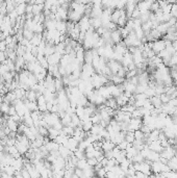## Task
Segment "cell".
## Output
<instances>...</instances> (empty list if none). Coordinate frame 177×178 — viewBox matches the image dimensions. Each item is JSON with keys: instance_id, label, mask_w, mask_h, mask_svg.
<instances>
[{"instance_id": "cell-1", "label": "cell", "mask_w": 177, "mask_h": 178, "mask_svg": "<svg viewBox=\"0 0 177 178\" xmlns=\"http://www.w3.org/2000/svg\"><path fill=\"white\" fill-rule=\"evenodd\" d=\"M77 23H78L79 27H80V31L87 32V30L92 27V25H91V18L85 16V15L81 17V19Z\"/></svg>"}, {"instance_id": "cell-2", "label": "cell", "mask_w": 177, "mask_h": 178, "mask_svg": "<svg viewBox=\"0 0 177 178\" xmlns=\"http://www.w3.org/2000/svg\"><path fill=\"white\" fill-rule=\"evenodd\" d=\"M151 48L154 52L159 53L161 52V50L166 48V44H165V40L163 39H159V40H155L154 42H152V45H151Z\"/></svg>"}, {"instance_id": "cell-3", "label": "cell", "mask_w": 177, "mask_h": 178, "mask_svg": "<svg viewBox=\"0 0 177 178\" xmlns=\"http://www.w3.org/2000/svg\"><path fill=\"white\" fill-rule=\"evenodd\" d=\"M142 125H143V122L140 118H131L128 124V130L136 131V130L140 129Z\"/></svg>"}, {"instance_id": "cell-4", "label": "cell", "mask_w": 177, "mask_h": 178, "mask_svg": "<svg viewBox=\"0 0 177 178\" xmlns=\"http://www.w3.org/2000/svg\"><path fill=\"white\" fill-rule=\"evenodd\" d=\"M107 66H108V68L110 69V71H112V73L115 75V74H117L118 70L122 67V64L120 62L115 61V59H109V62L107 63Z\"/></svg>"}, {"instance_id": "cell-5", "label": "cell", "mask_w": 177, "mask_h": 178, "mask_svg": "<svg viewBox=\"0 0 177 178\" xmlns=\"http://www.w3.org/2000/svg\"><path fill=\"white\" fill-rule=\"evenodd\" d=\"M150 6H151V3L147 2L145 0H141V1H139V2L136 3V7H138V9L141 11V14L150 11Z\"/></svg>"}, {"instance_id": "cell-6", "label": "cell", "mask_w": 177, "mask_h": 178, "mask_svg": "<svg viewBox=\"0 0 177 178\" xmlns=\"http://www.w3.org/2000/svg\"><path fill=\"white\" fill-rule=\"evenodd\" d=\"M148 148H149L150 150L155 151V152H159V153H161V151L163 150V147L161 146V141H159V140L153 141V142H151L150 144H148Z\"/></svg>"}, {"instance_id": "cell-7", "label": "cell", "mask_w": 177, "mask_h": 178, "mask_svg": "<svg viewBox=\"0 0 177 178\" xmlns=\"http://www.w3.org/2000/svg\"><path fill=\"white\" fill-rule=\"evenodd\" d=\"M131 63H134V59H132V53H130L129 51H127V52H125L124 55H123V58H122V61H121V64H122V66L124 67V68H127Z\"/></svg>"}, {"instance_id": "cell-8", "label": "cell", "mask_w": 177, "mask_h": 178, "mask_svg": "<svg viewBox=\"0 0 177 178\" xmlns=\"http://www.w3.org/2000/svg\"><path fill=\"white\" fill-rule=\"evenodd\" d=\"M110 38H112V41H113V43L115 44V45L116 44H119L120 42L123 40L119 28H117V29H115V30L112 31V33H110Z\"/></svg>"}, {"instance_id": "cell-9", "label": "cell", "mask_w": 177, "mask_h": 178, "mask_svg": "<svg viewBox=\"0 0 177 178\" xmlns=\"http://www.w3.org/2000/svg\"><path fill=\"white\" fill-rule=\"evenodd\" d=\"M116 147V145L114 144V142H112L110 140H105L103 139L102 140V150L104 151V152H106V151H109V150H113L114 148Z\"/></svg>"}, {"instance_id": "cell-10", "label": "cell", "mask_w": 177, "mask_h": 178, "mask_svg": "<svg viewBox=\"0 0 177 178\" xmlns=\"http://www.w3.org/2000/svg\"><path fill=\"white\" fill-rule=\"evenodd\" d=\"M78 144H79L78 142L76 141V140L72 137H69V139H68V142H67V144H66V147H68V148H69L72 152H74L76 149L78 148Z\"/></svg>"}, {"instance_id": "cell-11", "label": "cell", "mask_w": 177, "mask_h": 178, "mask_svg": "<svg viewBox=\"0 0 177 178\" xmlns=\"http://www.w3.org/2000/svg\"><path fill=\"white\" fill-rule=\"evenodd\" d=\"M42 41H43V37H42V34L41 33H35V36L32 37L31 40H30V43H31L32 46L38 47V46L42 43Z\"/></svg>"}, {"instance_id": "cell-12", "label": "cell", "mask_w": 177, "mask_h": 178, "mask_svg": "<svg viewBox=\"0 0 177 178\" xmlns=\"http://www.w3.org/2000/svg\"><path fill=\"white\" fill-rule=\"evenodd\" d=\"M116 100H117L118 106H120V108H121L122 105H125L126 103H128L129 98L125 96L124 94H121V95H119L118 97H116Z\"/></svg>"}, {"instance_id": "cell-13", "label": "cell", "mask_w": 177, "mask_h": 178, "mask_svg": "<svg viewBox=\"0 0 177 178\" xmlns=\"http://www.w3.org/2000/svg\"><path fill=\"white\" fill-rule=\"evenodd\" d=\"M170 27V25H169L168 22H163V23H159V25L156 26V29L159 30V32H161V34H165L167 33V31H168V28Z\"/></svg>"}, {"instance_id": "cell-14", "label": "cell", "mask_w": 177, "mask_h": 178, "mask_svg": "<svg viewBox=\"0 0 177 178\" xmlns=\"http://www.w3.org/2000/svg\"><path fill=\"white\" fill-rule=\"evenodd\" d=\"M121 11H122V9H114L112 15H110V21H113V22H115L116 24H117L120 16H121Z\"/></svg>"}, {"instance_id": "cell-15", "label": "cell", "mask_w": 177, "mask_h": 178, "mask_svg": "<svg viewBox=\"0 0 177 178\" xmlns=\"http://www.w3.org/2000/svg\"><path fill=\"white\" fill-rule=\"evenodd\" d=\"M149 99H150V101H151L152 104H153L154 108H161V105H163V102H161L159 95H155V96L151 97V98H149Z\"/></svg>"}, {"instance_id": "cell-16", "label": "cell", "mask_w": 177, "mask_h": 178, "mask_svg": "<svg viewBox=\"0 0 177 178\" xmlns=\"http://www.w3.org/2000/svg\"><path fill=\"white\" fill-rule=\"evenodd\" d=\"M26 6H27V4H25V3H19L18 5L16 6V9H15V11H17V14H18V16H22V15H24L26 13Z\"/></svg>"}, {"instance_id": "cell-17", "label": "cell", "mask_w": 177, "mask_h": 178, "mask_svg": "<svg viewBox=\"0 0 177 178\" xmlns=\"http://www.w3.org/2000/svg\"><path fill=\"white\" fill-rule=\"evenodd\" d=\"M104 104H105L106 106H108V108H114V110H116V108H118L117 100H116L115 97H110V98L106 99V101H105V103H104Z\"/></svg>"}, {"instance_id": "cell-18", "label": "cell", "mask_w": 177, "mask_h": 178, "mask_svg": "<svg viewBox=\"0 0 177 178\" xmlns=\"http://www.w3.org/2000/svg\"><path fill=\"white\" fill-rule=\"evenodd\" d=\"M142 28L143 30L146 32H149L151 29H153V24H152V21L151 20H148L146 22H143L142 23Z\"/></svg>"}, {"instance_id": "cell-19", "label": "cell", "mask_w": 177, "mask_h": 178, "mask_svg": "<svg viewBox=\"0 0 177 178\" xmlns=\"http://www.w3.org/2000/svg\"><path fill=\"white\" fill-rule=\"evenodd\" d=\"M91 25L94 29H97L100 26H102L101 18H91Z\"/></svg>"}, {"instance_id": "cell-20", "label": "cell", "mask_w": 177, "mask_h": 178, "mask_svg": "<svg viewBox=\"0 0 177 178\" xmlns=\"http://www.w3.org/2000/svg\"><path fill=\"white\" fill-rule=\"evenodd\" d=\"M9 108H11V103L6 102V101L0 103V110H1V112H3V114H5V115L9 114Z\"/></svg>"}, {"instance_id": "cell-21", "label": "cell", "mask_w": 177, "mask_h": 178, "mask_svg": "<svg viewBox=\"0 0 177 178\" xmlns=\"http://www.w3.org/2000/svg\"><path fill=\"white\" fill-rule=\"evenodd\" d=\"M134 140H136V137H134V131H131V130H128L126 132V135H125V141L128 142V143H134Z\"/></svg>"}, {"instance_id": "cell-22", "label": "cell", "mask_w": 177, "mask_h": 178, "mask_svg": "<svg viewBox=\"0 0 177 178\" xmlns=\"http://www.w3.org/2000/svg\"><path fill=\"white\" fill-rule=\"evenodd\" d=\"M92 126H93V122L91 121V120H89V121L81 122V127H82V129L85 130V132L90 131L91 128H92Z\"/></svg>"}, {"instance_id": "cell-23", "label": "cell", "mask_w": 177, "mask_h": 178, "mask_svg": "<svg viewBox=\"0 0 177 178\" xmlns=\"http://www.w3.org/2000/svg\"><path fill=\"white\" fill-rule=\"evenodd\" d=\"M35 36V32L32 31V30L28 29V28H25V29L23 30V38H25V39H27L28 41H30V40L32 39V37Z\"/></svg>"}, {"instance_id": "cell-24", "label": "cell", "mask_w": 177, "mask_h": 178, "mask_svg": "<svg viewBox=\"0 0 177 178\" xmlns=\"http://www.w3.org/2000/svg\"><path fill=\"white\" fill-rule=\"evenodd\" d=\"M144 93L146 94L147 98H151V97H153V96L156 95V93H155V89H154V88H150V87H148Z\"/></svg>"}, {"instance_id": "cell-25", "label": "cell", "mask_w": 177, "mask_h": 178, "mask_svg": "<svg viewBox=\"0 0 177 178\" xmlns=\"http://www.w3.org/2000/svg\"><path fill=\"white\" fill-rule=\"evenodd\" d=\"M173 66H177V52L174 53V54L170 57V61H169V64H168L169 68H171V67Z\"/></svg>"}, {"instance_id": "cell-26", "label": "cell", "mask_w": 177, "mask_h": 178, "mask_svg": "<svg viewBox=\"0 0 177 178\" xmlns=\"http://www.w3.org/2000/svg\"><path fill=\"white\" fill-rule=\"evenodd\" d=\"M134 137H136V140H144L146 137L141 129H138V130H136V131H134Z\"/></svg>"}, {"instance_id": "cell-27", "label": "cell", "mask_w": 177, "mask_h": 178, "mask_svg": "<svg viewBox=\"0 0 177 178\" xmlns=\"http://www.w3.org/2000/svg\"><path fill=\"white\" fill-rule=\"evenodd\" d=\"M87 164H89V166H91V167H93V168H95L98 164V160H97V158L96 157H90V158H87Z\"/></svg>"}, {"instance_id": "cell-28", "label": "cell", "mask_w": 177, "mask_h": 178, "mask_svg": "<svg viewBox=\"0 0 177 178\" xmlns=\"http://www.w3.org/2000/svg\"><path fill=\"white\" fill-rule=\"evenodd\" d=\"M140 17H141V11L138 9V7H136V9H134V11L131 13L130 18H129V19H140Z\"/></svg>"}, {"instance_id": "cell-29", "label": "cell", "mask_w": 177, "mask_h": 178, "mask_svg": "<svg viewBox=\"0 0 177 178\" xmlns=\"http://www.w3.org/2000/svg\"><path fill=\"white\" fill-rule=\"evenodd\" d=\"M159 97H161V102H163V103H168L169 100L171 99V97L169 96L168 94H166V93L161 94V95H159Z\"/></svg>"}, {"instance_id": "cell-30", "label": "cell", "mask_w": 177, "mask_h": 178, "mask_svg": "<svg viewBox=\"0 0 177 178\" xmlns=\"http://www.w3.org/2000/svg\"><path fill=\"white\" fill-rule=\"evenodd\" d=\"M130 144H131V143H130ZM128 145H129L128 142H126V141L124 140V141H122L121 143H119V144H118L117 146L119 147V149H121V150H126L127 147H128Z\"/></svg>"}, {"instance_id": "cell-31", "label": "cell", "mask_w": 177, "mask_h": 178, "mask_svg": "<svg viewBox=\"0 0 177 178\" xmlns=\"http://www.w3.org/2000/svg\"><path fill=\"white\" fill-rule=\"evenodd\" d=\"M170 14H171V16H172V17L177 18V3H173V4H172Z\"/></svg>"}, {"instance_id": "cell-32", "label": "cell", "mask_w": 177, "mask_h": 178, "mask_svg": "<svg viewBox=\"0 0 177 178\" xmlns=\"http://www.w3.org/2000/svg\"><path fill=\"white\" fill-rule=\"evenodd\" d=\"M17 112H16V108H15L14 105H11V108H9V116H14V115H16Z\"/></svg>"}, {"instance_id": "cell-33", "label": "cell", "mask_w": 177, "mask_h": 178, "mask_svg": "<svg viewBox=\"0 0 177 178\" xmlns=\"http://www.w3.org/2000/svg\"><path fill=\"white\" fill-rule=\"evenodd\" d=\"M134 176H136V177H142V178L147 177V175L143 173L142 171H136V174H134Z\"/></svg>"}, {"instance_id": "cell-34", "label": "cell", "mask_w": 177, "mask_h": 178, "mask_svg": "<svg viewBox=\"0 0 177 178\" xmlns=\"http://www.w3.org/2000/svg\"><path fill=\"white\" fill-rule=\"evenodd\" d=\"M145 1H147V2H150V3H152V2H154V1H156V0H145Z\"/></svg>"}, {"instance_id": "cell-35", "label": "cell", "mask_w": 177, "mask_h": 178, "mask_svg": "<svg viewBox=\"0 0 177 178\" xmlns=\"http://www.w3.org/2000/svg\"><path fill=\"white\" fill-rule=\"evenodd\" d=\"M173 26L177 28V18H176V20H175V23H174V25H173Z\"/></svg>"}, {"instance_id": "cell-36", "label": "cell", "mask_w": 177, "mask_h": 178, "mask_svg": "<svg viewBox=\"0 0 177 178\" xmlns=\"http://www.w3.org/2000/svg\"><path fill=\"white\" fill-rule=\"evenodd\" d=\"M176 99H177V97H176Z\"/></svg>"}]
</instances>
